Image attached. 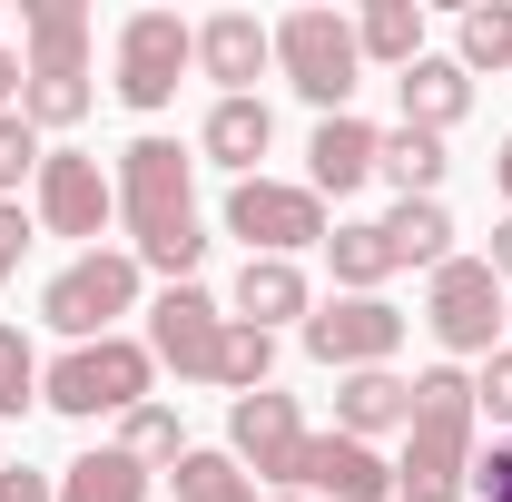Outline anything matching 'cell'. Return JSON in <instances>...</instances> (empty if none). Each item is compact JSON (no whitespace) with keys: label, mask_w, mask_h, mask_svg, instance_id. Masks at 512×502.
<instances>
[{"label":"cell","mask_w":512,"mask_h":502,"mask_svg":"<svg viewBox=\"0 0 512 502\" xmlns=\"http://www.w3.org/2000/svg\"><path fill=\"white\" fill-rule=\"evenodd\" d=\"M119 217H128V256L168 286H188V266L207 256V227H197V178L178 138H128L119 148Z\"/></svg>","instance_id":"obj_1"},{"label":"cell","mask_w":512,"mask_h":502,"mask_svg":"<svg viewBox=\"0 0 512 502\" xmlns=\"http://www.w3.org/2000/svg\"><path fill=\"white\" fill-rule=\"evenodd\" d=\"M473 493V375L424 365L414 375V424L394 453V502H463Z\"/></svg>","instance_id":"obj_2"},{"label":"cell","mask_w":512,"mask_h":502,"mask_svg":"<svg viewBox=\"0 0 512 502\" xmlns=\"http://www.w3.org/2000/svg\"><path fill=\"white\" fill-rule=\"evenodd\" d=\"M20 119L30 128L89 119V10L79 0H20Z\"/></svg>","instance_id":"obj_3"},{"label":"cell","mask_w":512,"mask_h":502,"mask_svg":"<svg viewBox=\"0 0 512 502\" xmlns=\"http://www.w3.org/2000/svg\"><path fill=\"white\" fill-rule=\"evenodd\" d=\"M148 384H158V355H148L138 335H99V345H69L60 365L40 375V404L69 414V424H99V414L148 404Z\"/></svg>","instance_id":"obj_4"},{"label":"cell","mask_w":512,"mask_h":502,"mask_svg":"<svg viewBox=\"0 0 512 502\" xmlns=\"http://www.w3.org/2000/svg\"><path fill=\"white\" fill-rule=\"evenodd\" d=\"M138 276H148V266L128 247H79L60 276L40 286V325H60L69 345H99V335H119V315L138 306Z\"/></svg>","instance_id":"obj_5"},{"label":"cell","mask_w":512,"mask_h":502,"mask_svg":"<svg viewBox=\"0 0 512 502\" xmlns=\"http://www.w3.org/2000/svg\"><path fill=\"white\" fill-rule=\"evenodd\" d=\"M276 69H286V89H296L306 109L345 119V99H355V79H365L355 20H345V10H286V20H276Z\"/></svg>","instance_id":"obj_6"},{"label":"cell","mask_w":512,"mask_h":502,"mask_svg":"<svg viewBox=\"0 0 512 502\" xmlns=\"http://www.w3.org/2000/svg\"><path fill=\"white\" fill-rule=\"evenodd\" d=\"M424 325H434V345H444V355H493V335L512 325L503 276H493L483 256H453V266H434V286H424Z\"/></svg>","instance_id":"obj_7"},{"label":"cell","mask_w":512,"mask_h":502,"mask_svg":"<svg viewBox=\"0 0 512 502\" xmlns=\"http://www.w3.org/2000/svg\"><path fill=\"white\" fill-rule=\"evenodd\" d=\"M197 60V30L178 10H128L119 20V99L138 119H158L168 99H178V69Z\"/></svg>","instance_id":"obj_8"},{"label":"cell","mask_w":512,"mask_h":502,"mask_svg":"<svg viewBox=\"0 0 512 502\" xmlns=\"http://www.w3.org/2000/svg\"><path fill=\"white\" fill-rule=\"evenodd\" d=\"M296 335H306V355L335 365V375H375V365L404 355V306H384V296H335V306H316Z\"/></svg>","instance_id":"obj_9"},{"label":"cell","mask_w":512,"mask_h":502,"mask_svg":"<svg viewBox=\"0 0 512 502\" xmlns=\"http://www.w3.org/2000/svg\"><path fill=\"white\" fill-rule=\"evenodd\" d=\"M227 237H247V256L325 247V197L286 188V178H237V188H227Z\"/></svg>","instance_id":"obj_10"},{"label":"cell","mask_w":512,"mask_h":502,"mask_svg":"<svg viewBox=\"0 0 512 502\" xmlns=\"http://www.w3.org/2000/svg\"><path fill=\"white\" fill-rule=\"evenodd\" d=\"M306 443L316 434H306L296 394H276V384L227 404V453L247 463V483H296V473H306Z\"/></svg>","instance_id":"obj_11"},{"label":"cell","mask_w":512,"mask_h":502,"mask_svg":"<svg viewBox=\"0 0 512 502\" xmlns=\"http://www.w3.org/2000/svg\"><path fill=\"white\" fill-rule=\"evenodd\" d=\"M148 355L168 365L178 384H217V355H227V306L207 286H168L148 306Z\"/></svg>","instance_id":"obj_12"},{"label":"cell","mask_w":512,"mask_h":502,"mask_svg":"<svg viewBox=\"0 0 512 502\" xmlns=\"http://www.w3.org/2000/svg\"><path fill=\"white\" fill-rule=\"evenodd\" d=\"M30 207H40V227H50V237H89V247H99V227L119 217V188L99 178V158H89V148H50V158H40V178H30Z\"/></svg>","instance_id":"obj_13"},{"label":"cell","mask_w":512,"mask_h":502,"mask_svg":"<svg viewBox=\"0 0 512 502\" xmlns=\"http://www.w3.org/2000/svg\"><path fill=\"white\" fill-rule=\"evenodd\" d=\"M276 60V30L256 20V10H217V20H197V69L217 79V99H256V69Z\"/></svg>","instance_id":"obj_14"},{"label":"cell","mask_w":512,"mask_h":502,"mask_svg":"<svg viewBox=\"0 0 512 502\" xmlns=\"http://www.w3.org/2000/svg\"><path fill=\"white\" fill-rule=\"evenodd\" d=\"M296 493H335V502H394V463H384L375 443H355V434H316V443H306V473H296Z\"/></svg>","instance_id":"obj_15"},{"label":"cell","mask_w":512,"mask_h":502,"mask_svg":"<svg viewBox=\"0 0 512 502\" xmlns=\"http://www.w3.org/2000/svg\"><path fill=\"white\" fill-rule=\"evenodd\" d=\"M375 138L384 128H365L355 109H345V119H316V138H306V188L316 197H355L375 178Z\"/></svg>","instance_id":"obj_16"},{"label":"cell","mask_w":512,"mask_h":502,"mask_svg":"<svg viewBox=\"0 0 512 502\" xmlns=\"http://www.w3.org/2000/svg\"><path fill=\"white\" fill-rule=\"evenodd\" d=\"M394 99H404V128H424V138H444V128H463V109H473V69L463 60H424L394 79Z\"/></svg>","instance_id":"obj_17"},{"label":"cell","mask_w":512,"mask_h":502,"mask_svg":"<svg viewBox=\"0 0 512 502\" xmlns=\"http://www.w3.org/2000/svg\"><path fill=\"white\" fill-rule=\"evenodd\" d=\"M286 315H296V325L316 315L306 266H296V256H247V266H237V325H266V335H276Z\"/></svg>","instance_id":"obj_18"},{"label":"cell","mask_w":512,"mask_h":502,"mask_svg":"<svg viewBox=\"0 0 512 502\" xmlns=\"http://www.w3.org/2000/svg\"><path fill=\"white\" fill-rule=\"evenodd\" d=\"M414 424V384L394 375V365H375V375H345L335 384V434L375 443V434H404Z\"/></svg>","instance_id":"obj_19"},{"label":"cell","mask_w":512,"mask_h":502,"mask_svg":"<svg viewBox=\"0 0 512 502\" xmlns=\"http://www.w3.org/2000/svg\"><path fill=\"white\" fill-rule=\"evenodd\" d=\"M197 148H207L217 168L256 178V158L276 148V109H266V99H217V109H207V128H197Z\"/></svg>","instance_id":"obj_20"},{"label":"cell","mask_w":512,"mask_h":502,"mask_svg":"<svg viewBox=\"0 0 512 502\" xmlns=\"http://www.w3.org/2000/svg\"><path fill=\"white\" fill-rule=\"evenodd\" d=\"M325 266H335V286H345V296H375L384 276H394L384 217H335V227H325Z\"/></svg>","instance_id":"obj_21"},{"label":"cell","mask_w":512,"mask_h":502,"mask_svg":"<svg viewBox=\"0 0 512 502\" xmlns=\"http://www.w3.org/2000/svg\"><path fill=\"white\" fill-rule=\"evenodd\" d=\"M355 50H365L375 69H394V79H404V69L424 60V0H365Z\"/></svg>","instance_id":"obj_22"},{"label":"cell","mask_w":512,"mask_h":502,"mask_svg":"<svg viewBox=\"0 0 512 502\" xmlns=\"http://www.w3.org/2000/svg\"><path fill=\"white\" fill-rule=\"evenodd\" d=\"M384 247H394V266H453V217L444 197H394V217H384Z\"/></svg>","instance_id":"obj_23"},{"label":"cell","mask_w":512,"mask_h":502,"mask_svg":"<svg viewBox=\"0 0 512 502\" xmlns=\"http://www.w3.org/2000/svg\"><path fill=\"white\" fill-rule=\"evenodd\" d=\"M148 483H158V473L128 463L119 443H109V453H79V463L60 473V502H148Z\"/></svg>","instance_id":"obj_24"},{"label":"cell","mask_w":512,"mask_h":502,"mask_svg":"<svg viewBox=\"0 0 512 502\" xmlns=\"http://www.w3.org/2000/svg\"><path fill=\"white\" fill-rule=\"evenodd\" d=\"M375 178H394L404 197H434V188H444V138H424V128H384V138H375Z\"/></svg>","instance_id":"obj_25"},{"label":"cell","mask_w":512,"mask_h":502,"mask_svg":"<svg viewBox=\"0 0 512 502\" xmlns=\"http://www.w3.org/2000/svg\"><path fill=\"white\" fill-rule=\"evenodd\" d=\"M119 453H128V463H148V473H158V463L178 473V453H188L178 404H158V394H148V404H128V414H119Z\"/></svg>","instance_id":"obj_26"},{"label":"cell","mask_w":512,"mask_h":502,"mask_svg":"<svg viewBox=\"0 0 512 502\" xmlns=\"http://www.w3.org/2000/svg\"><path fill=\"white\" fill-rule=\"evenodd\" d=\"M453 60L473 69V79H483V69H503V79H512V0H473V10H463Z\"/></svg>","instance_id":"obj_27"},{"label":"cell","mask_w":512,"mask_h":502,"mask_svg":"<svg viewBox=\"0 0 512 502\" xmlns=\"http://www.w3.org/2000/svg\"><path fill=\"white\" fill-rule=\"evenodd\" d=\"M168 483H178V502H266L247 483V463H237V453H178V473H168Z\"/></svg>","instance_id":"obj_28"},{"label":"cell","mask_w":512,"mask_h":502,"mask_svg":"<svg viewBox=\"0 0 512 502\" xmlns=\"http://www.w3.org/2000/svg\"><path fill=\"white\" fill-rule=\"evenodd\" d=\"M266 375H276V335H266V325H237V315H227V355H217V394H266Z\"/></svg>","instance_id":"obj_29"},{"label":"cell","mask_w":512,"mask_h":502,"mask_svg":"<svg viewBox=\"0 0 512 502\" xmlns=\"http://www.w3.org/2000/svg\"><path fill=\"white\" fill-rule=\"evenodd\" d=\"M40 404V355H30V335L20 325H0V424L10 414H30Z\"/></svg>","instance_id":"obj_30"},{"label":"cell","mask_w":512,"mask_h":502,"mask_svg":"<svg viewBox=\"0 0 512 502\" xmlns=\"http://www.w3.org/2000/svg\"><path fill=\"white\" fill-rule=\"evenodd\" d=\"M40 128L20 119V109H0V197H20V178H40Z\"/></svg>","instance_id":"obj_31"},{"label":"cell","mask_w":512,"mask_h":502,"mask_svg":"<svg viewBox=\"0 0 512 502\" xmlns=\"http://www.w3.org/2000/svg\"><path fill=\"white\" fill-rule=\"evenodd\" d=\"M473 414H493V424L512 434V345L483 355V375H473Z\"/></svg>","instance_id":"obj_32"},{"label":"cell","mask_w":512,"mask_h":502,"mask_svg":"<svg viewBox=\"0 0 512 502\" xmlns=\"http://www.w3.org/2000/svg\"><path fill=\"white\" fill-rule=\"evenodd\" d=\"M473 493H483V502H512V434L493 443V453H473Z\"/></svg>","instance_id":"obj_33"},{"label":"cell","mask_w":512,"mask_h":502,"mask_svg":"<svg viewBox=\"0 0 512 502\" xmlns=\"http://www.w3.org/2000/svg\"><path fill=\"white\" fill-rule=\"evenodd\" d=\"M20 256H30V217H20V197H0V286L20 276Z\"/></svg>","instance_id":"obj_34"},{"label":"cell","mask_w":512,"mask_h":502,"mask_svg":"<svg viewBox=\"0 0 512 502\" xmlns=\"http://www.w3.org/2000/svg\"><path fill=\"white\" fill-rule=\"evenodd\" d=\"M0 502H60V483L30 473V463H0Z\"/></svg>","instance_id":"obj_35"},{"label":"cell","mask_w":512,"mask_h":502,"mask_svg":"<svg viewBox=\"0 0 512 502\" xmlns=\"http://www.w3.org/2000/svg\"><path fill=\"white\" fill-rule=\"evenodd\" d=\"M483 266H493V276L512 286V207H503V227H493V256H483Z\"/></svg>","instance_id":"obj_36"},{"label":"cell","mask_w":512,"mask_h":502,"mask_svg":"<svg viewBox=\"0 0 512 502\" xmlns=\"http://www.w3.org/2000/svg\"><path fill=\"white\" fill-rule=\"evenodd\" d=\"M0 109H20V50H0Z\"/></svg>","instance_id":"obj_37"},{"label":"cell","mask_w":512,"mask_h":502,"mask_svg":"<svg viewBox=\"0 0 512 502\" xmlns=\"http://www.w3.org/2000/svg\"><path fill=\"white\" fill-rule=\"evenodd\" d=\"M493 178H503V207H512V138H503V158H493Z\"/></svg>","instance_id":"obj_38"},{"label":"cell","mask_w":512,"mask_h":502,"mask_svg":"<svg viewBox=\"0 0 512 502\" xmlns=\"http://www.w3.org/2000/svg\"><path fill=\"white\" fill-rule=\"evenodd\" d=\"M276 502H306V493H276Z\"/></svg>","instance_id":"obj_39"}]
</instances>
